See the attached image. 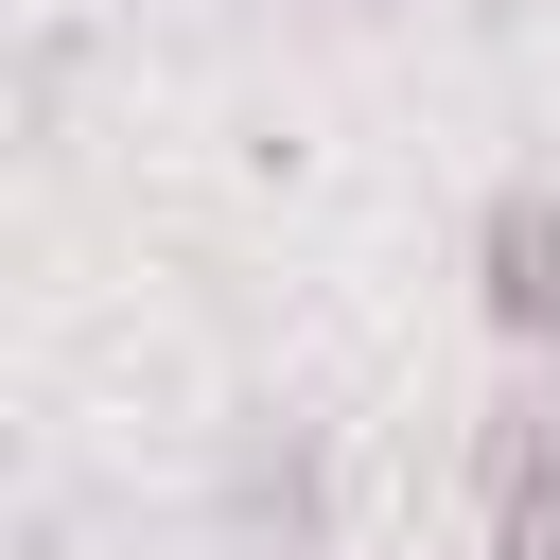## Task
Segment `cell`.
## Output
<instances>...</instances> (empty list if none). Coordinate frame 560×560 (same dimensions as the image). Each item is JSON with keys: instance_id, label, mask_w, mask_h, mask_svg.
Wrapping results in <instances>:
<instances>
[{"instance_id": "cell-3", "label": "cell", "mask_w": 560, "mask_h": 560, "mask_svg": "<svg viewBox=\"0 0 560 560\" xmlns=\"http://www.w3.org/2000/svg\"><path fill=\"white\" fill-rule=\"evenodd\" d=\"M245 508H280V525L315 542V508H332V472H315V438H280V455H245Z\"/></svg>"}, {"instance_id": "cell-1", "label": "cell", "mask_w": 560, "mask_h": 560, "mask_svg": "<svg viewBox=\"0 0 560 560\" xmlns=\"http://www.w3.org/2000/svg\"><path fill=\"white\" fill-rule=\"evenodd\" d=\"M472 315L508 350H560V175H508L472 210Z\"/></svg>"}, {"instance_id": "cell-2", "label": "cell", "mask_w": 560, "mask_h": 560, "mask_svg": "<svg viewBox=\"0 0 560 560\" xmlns=\"http://www.w3.org/2000/svg\"><path fill=\"white\" fill-rule=\"evenodd\" d=\"M490 560H560V402H508L490 438Z\"/></svg>"}]
</instances>
